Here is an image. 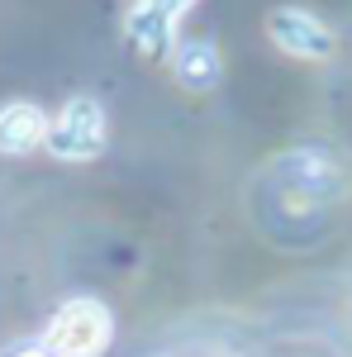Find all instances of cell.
Segmentation results:
<instances>
[{
  "mask_svg": "<svg viewBox=\"0 0 352 357\" xmlns=\"http://www.w3.org/2000/svg\"><path fill=\"white\" fill-rule=\"evenodd\" d=\"M114 338V319L95 296H77L53 314L43 348L53 357H100Z\"/></svg>",
  "mask_w": 352,
  "mask_h": 357,
  "instance_id": "1",
  "label": "cell"
},
{
  "mask_svg": "<svg viewBox=\"0 0 352 357\" xmlns=\"http://www.w3.org/2000/svg\"><path fill=\"white\" fill-rule=\"evenodd\" d=\"M43 148L57 162H91V158H100V148H105V110H100V100L95 96H72L48 119Z\"/></svg>",
  "mask_w": 352,
  "mask_h": 357,
  "instance_id": "2",
  "label": "cell"
},
{
  "mask_svg": "<svg viewBox=\"0 0 352 357\" xmlns=\"http://www.w3.org/2000/svg\"><path fill=\"white\" fill-rule=\"evenodd\" d=\"M267 38L296 62H328L338 48V33L305 5H276L267 15Z\"/></svg>",
  "mask_w": 352,
  "mask_h": 357,
  "instance_id": "3",
  "label": "cell"
},
{
  "mask_svg": "<svg viewBox=\"0 0 352 357\" xmlns=\"http://www.w3.org/2000/svg\"><path fill=\"white\" fill-rule=\"evenodd\" d=\"M186 10H190V0H134L129 15H124V38L143 57H171Z\"/></svg>",
  "mask_w": 352,
  "mask_h": 357,
  "instance_id": "4",
  "label": "cell"
},
{
  "mask_svg": "<svg viewBox=\"0 0 352 357\" xmlns=\"http://www.w3.org/2000/svg\"><path fill=\"white\" fill-rule=\"evenodd\" d=\"M48 134V114L33 100H10L0 105V158H29L43 148Z\"/></svg>",
  "mask_w": 352,
  "mask_h": 357,
  "instance_id": "5",
  "label": "cell"
},
{
  "mask_svg": "<svg viewBox=\"0 0 352 357\" xmlns=\"http://www.w3.org/2000/svg\"><path fill=\"white\" fill-rule=\"evenodd\" d=\"M171 72H176V82L186 86V91H195V96L215 91L219 77H224L215 43H205V38H195V43H181V48H171Z\"/></svg>",
  "mask_w": 352,
  "mask_h": 357,
  "instance_id": "6",
  "label": "cell"
},
{
  "mask_svg": "<svg viewBox=\"0 0 352 357\" xmlns=\"http://www.w3.org/2000/svg\"><path fill=\"white\" fill-rule=\"evenodd\" d=\"M10 357H53V353H48L43 343H24V348H15Z\"/></svg>",
  "mask_w": 352,
  "mask_h": 357,
  "instance_id": "7",
  "label": "cell"
},
{
  "mask_svg": "<svg viewBox=\"0 0 352 357\" xmlns=\"http://www.w3.org/2000/svg\"><path fill=\"white\" fill-rule=\"evenodd\" d=\"M190 5H195V0H190Z\"/></svg>",
  "mask_w": 352,
  "mask_h": 357,
  "instance_id": "8",
  "label": "cell"
}]
</instances>
